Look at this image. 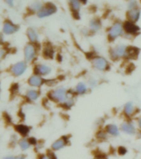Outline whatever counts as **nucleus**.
Returning a JSON list of instances; mask_svg holds the SVG:
<instances>
[{
	"label": "nucleus",
	"instance_id": "nucleus-1",
	"mask_svg": "<svg viewBox=\"0 0 141 159\" xmlns=\"http://www.w3.org/2000/svg\"><path fill=\"white\" fill-rule=\"evenodd\" d=\"M71 95H74V94H70V90L67 89L63 86L55 88V89H52L48 94V97L52 101L60 104L66 101Z\"/></svg>",
	"mask_w": 141,
	"mask_h": 159
},
{
	"label": "nucleus",
	"instance_id": "nucleus-2",
	"mask_svg": "<svg viewBox=\"0 0 141 159\" xmlns=\"http://www.w3.org/2000/svg\"><path fill=\"white\" fill-rule=\"evenodd\" d=\"M125 35L123 22L115 21L107 29V37L110 42H114L119 37Z\"/></svg>",
	"mask_w": 141,
	"mask_h": 159
},
{
	"label": "nucleus",
	"instance_id": "nucleus-3",
	"mask_svg": "<svg viewBox=\"0 0 141 159\" xmlns=\"http://www.w3.org/2000/svg\"><path fill=\"white\" fill-rule=\"evenodd\" d=\"M90 61L93 68L98 71H106L110 67L109 61L101 55H92Z\"/></svg>",
	"mask_w": 141,
	"mask_h": 159
},
{
	"label": "nucleus",
	"instance_id": "nucleus-4",
	"mask_svg": "<svg viewBox=\"0 0 141 159\" xmlns=\"http://www.w3.org/2000/svg\"><path fill=\"white\" fill-rule=\"evenodd\" d=\"M127 46L123 43H119L111 47L110 49L109 52V56L110 58L112 61H118L122 58H125V53H126L127 50Z\"/></svg>",
	"mask_w": 141,
	"mask_h": 159
},
{
	"label": "nucleus",
	"instance_id": "nucleus-5",
	"mask_svg": "<svg viewBox=\"0 0 141 159\" xmlns=\"http://www.w3.org/2000/svg\"><path fill=\"white\" fill-rule=\"evenodd\" d=\"M123 26H124L125 35H127L129 37L138 36L140 32V27L136 24V22L126 20L125 22H123Z\"/></svg>",
	"mask_w": 141,
	"mask_h": 159
},
{
	"label": "nucleus",
	"instance_id": "nucleus-6",
	"mask_svg": "<svg viewBox=\"0 0 141 159\" xmlns=\"http://www.w3.org/2000/svg\"><path fill=\"white\" fill-rule=\"evenodd\" d=\"M57 6L54 3L48 2V3H46V4L43 5L42 9L37 12V17L39 18H45V17H50V16L55 14L57 12Z\"/></svg>",
	"mask_w": 141,
	"mask_h": 159
},
{
	"label": "nucleus",
	"instance_id": "nucleus-7",
	"mask_svg": "<svg viewBox=\"0 0 141 159\" xmlns=\"http://www.w3.org/2000/svg\"><path fill=\"white\" fill-rule=\"evenodd\" d=\"M37 56V48L34 43H28L24 47V58L27 62L32 61Z\"/></svg>",
	"mask_w": 141,
	"mask_h": 159
},
{
	"label": "nucleus",
	"instance_id": "nucleus-8",
	"mask_svg": "<svg viewBox=\"0 0 141 159\" xmlns=\"http://www.w3.org/2000/svg\"><path fill=\"white\" fill-rule=\"evenodd\" d=\"M120 129L123 133L129 134V135H133V134H136V127L129 119H127L126 120L122 122V124H120Z\"/></svg>",
	"mask_w": 141,
	"mask_h": 159
},
{
	"label": "nucleus",
	"instance_id": "nucleus-9",
	"mask_svg": "<svg viewBox=\"0 0 141 159\" xmlns=\"http://www.w3.org/2000/svg\"><path fill=\"white\" fill-rule=\"evenodd\" d=\"M27 69V62L19 61L12 65V67H11V72L12 73V75H14L15 76H20L26 72Z\"/></svg>",
	"mask_w": 141,
	"mask_h": 159
},
{
	"label": "nucleus",
	"instance_id": "nucleus-10",
	"mask_svg": "<svg viewBox=\"0 0 141 159\" xmlns=\"http://www.w3.org/2000/svg\"><path fill=\"white\" fill-rule=\"evenodd\" d=\"M68 4H69L70 10L72 12L73 17L76 19H79L80 11L82 5L81 0H68Z\"/></svg>",
	"mask_w": 141,
	"mask_h": 159
},
{
	"label": "nucleus",
	"instance_id": "nucleus-11",
	"mask_svg": "<svg viewBox=\"0 0 141 159\" xmlns=\"http://www.w3.org/2000/svg\"><path fill=\"white\" fill-rule=\"evenodd\" d=\"M52 67L50 66L49 65L41 63V64H37L35 66L34 73L37 75H39L42 77L49 75L52 73Z\"/></svg>",
	"mask_w": 141,
	"mask_h": 159
},
{
	"label": "nucleus",
	"instance_id": "nucleus-12",
	"mask_svg": "<svg viewBox=\"0 0 141 159\" xmlns=\"http://www.w3.org/2000/svg\"><path fill=\"white\" fill-rule=\"evenodd\" d=\"M135 111L136 108L133 102L128 101L125 104L123 107V114L127 119H131L132 117H134L135 115Z\"/></svg>",
	"mask_w": 141,
	"mask_h": 159
},
{
	"label": "nucleus",
	"instance_id": "nucleus-13",
	"mask_svg": "<svg viewBox=\"0 0 141 159\" xmlns=\"http://www.w3.org/2000/svg\"><path fill=\"white\" fill-rule=\"evenodd\" d=\"M69 143V138L67 136H63L60 138L52 144V148L54 151H58L61 149L64 148Z\"/></svg>",
	"mask_w": 141,
	"mask_h": 159
},
{
	"label": "nucleus",
	"instance_id": "nucleus-14",
	"mask_svg": "<svg viewBox=\"0 0 141 159\" xmlns=\"http://www.w3.org/2000/svg\"><path fill=\"white\" fill-rule=\"evenodd\" d=\"M28 84H29L30 86L32 87H41L42 84L45 83V80H43L42 76L39 75L37 74H33L32 75L28 78Z\"/></svg>",
	"mask_w": 141,
	"mask_h": 159
},
{
	"label": "nucleus",
	"instance_id": "nucleus-15",
	"mask_svg": "<svg viewBox=\"0 0 141 159\" xmlns=\"http://www.w3.org/2000/svg\"><path fill=\"white\" fill-rule=\"evenodd\" d=\"M141 16V10L139 7L138 8H134V9L128 10L126 12V17L127 20H129L130 22H138Z\"/></svg>",
	"mask_w": 141,
	"mask_h": 159
},
{
	"label": "nucleus",
	"instance_id": "nucleus-16",
	"mask_svg": "<svg viewBox=\"0 0 141 159\" xmlns=\"http://www.w3.org/2000/svg\"><path fill=\"white\" fill-rule=\"evenodd\" d=\"M102 27V22L101 20L98 18V17H94L92 18L89 22V30L91 32L96 33L98 32L101 29Z\"/></svg>",
	"mask_w": 141,
	"mask_h": 159
},
{
	"label": "nucleus",
	"instance_id": "nucleus-17",
	"mask_svg": "<svg viewBox=\"0 0 141 159\" xmlns=\"http://www.w3.org/2000/svg\"><path fill=\"white\" fill-rule=\"evenodd\" d=\"M88 89H89V85L87 83L85 82H79L77 83L76 87H75L74 93L77 95H84L88 92Z\"/></svg>",
	"mask_w": 141,
	"mask_h": 159
},
{
	"label": "nucleus",
	"instance_id": "nucleus-18",
	"mask_svg": "<svg viewBox=\"0 0 141 159\" xmlns=\"http://www.w3.org/2000/svg\"><path fill=\"white\" fill-rule=\"evenodd\" d=\"M18 30V27L10 21H6L2 26V31L5 34H12Z\"/></svg>",
	"mask_w": 141,
	"mask_h": 159
},
{
	"label": "nucleus",
	"instance_id": "nucleus-19",
	"mask_svg": "<svg viewBox=\"0 0 141 159\" xmlns=\"http://www.w3.org/2000/svg\"><path fill=\"white\" fill-rule=\"evenodd\" d=\"M139 54V49L135 47H128L125 58L128 60L136 59Z\"/></svg>",
	"mask_w": 141,
	"mask_h": 159
},
{
	"label": "nucleus",
	"instance_id": "nucleus-20",
	"mask_svg": "<svg viewBox=\"0 0 141 159\" xmlns=\"http://www.w3.org/2000/svg\"><path fill=\"white\" fill-rule=\"evenodd\" d=\"M106 134L110 136L116 137L120 134V128L115 124H108L105 127Z\"/></svg>",
	"mask_w": 141,
	"mask_h": 159
},
{
	"label": "nucleus",
	"instance_id": "nucleus-21",
	"mask_svg": "<svg viewBox=\"0 0 141 159\" xmlns=\"http://www.w3.org/2000/svg\"><path fill=\"white\" fill-rule=\"evenodd\" d=\"M27 38L29 40V42L31 43H37L38 42V39H39V36H38V33L35 29L33 28H28L27 31Z\"/></svg>",
	"mask_w": 141,
	"mask_h": 159
},
{
	"label": "nucleus",
	"instance_id": "nucleus-22",
	"mask_svg": "<svg viewBox=\"0 0 141 159\" xmlns=\"http://www.w3.org/2000/svg\"><path fill=\"white\" fill-rule=\"evenodd\" d=\"M39 92L37 89H28L26 92V97L29 101H35L39 98Z\"/></svg>",
	"mask_w": 141,
	"mask_h": 159
},
{
	"label": "nucleus",
	"instance_id": "nucleus-23",
	"mask_svg": "<svg viewBox=\"0 0 141 159\" xmlns=\"http://www.w3.org/2000/svg\"><path fill=\"white\" fill-rule=\"evenodd\" d=\"M55 51L53 49V47L47 45L44 47L43 49V57H46L47 59H52L54 57Z\"/></svg>",
	"mask_w": 141,
	"mask_h": 159
},
{
	"label": "nucleus",
	"instance_id": "nucleus-24",
	"mask_svg": "<svg viewBox=\"0 0 141 159\" xmlns=\"http://www.w3.org/2000/svg\"><path fill=\"white\" fill-rule=\"evenodd\" d=\"M75 104V99H74V95H71L68 99L64 101L62 104H61L65 109H70L72 108V106Z\"/></svg>",
	"mask_w": 141,
	"mask_h": 159
},
{
	"label": "nucleus",
	"instance_id": "nucleus-25",
	"mask_svg": "<svg viewBox=\"0 0 141 159\" xmlns=\"http://www.w3.org/2000/svg\"><path fill=\"white\" fill-rule=\"evenodd\" d=\"M16 130H17L21 135H22V136H27L30 132L29 127L26 126V125H23V124L17 125V126L16 127Z\"/></svg>",
	"mask_w": 141,
	"mask_h": 159
},
{
	"label": "nucleus",
	"instance_id": "nucleus-26",
	"mask_svg": "<svg viewBox=\"0 0 141 159\" xmlns=\"http://www.w3.org/2000/svg\"><path fill=\"white\" fill-rule=\"evenodd\" d=\"M42 7H43V4H42L40 1H34L32 4L30 5L29 9L31 10L32 12H35L37 13L40 10L42 9Z\"/></svg>",
	"mask_w": 141,
	"mask_h": 159
},
{
	"label": "nucleus",
	"instance_id": "nucleus-27",
	"mask_svg": "<svg viewBox=\"0 0 141 159\" xmlns=\"http://www.w3.org/2000/svg\"><path fill=\"white\" fill-rule=\"evenodd\" d=\"M31 145H32V144L30 143L29 140H27V139H22V140H20L19 142V146L22 150H27V149L29 148Z\"/></svg>",
	"mask_w": 141,
	"mask_h": 159
},
{
	"label": "nucleus",
	"instance_id": "nucleus-28",
	"mask_svg": "<svg viewBox=\"0 0 141 159\" xmlns=\"http://www.w3.org/2000/svg\"><path fill=\"white\" fill-rule=\"evenodd\" d=\"M139 7V2H137L136 0H129L127 2V8L128 10L134 9V8H138Z\"/></svg>",
	"mask_w": 141,
	"mask_h": 159
},
{
	"label": "nucleus",
	"instance_id": "nucleus-29",
	"mask_svg": "<svg viewBox=\"0 0 141 159\" xmlns=\"http://www.w3.org/2000/svg\"><path fill=\"white\" fill-rule=\"evenodd\" d=\"M39 159H57V158H56V157H55L54 154L49 152V153L43 154V155H42V156H40Z\"/></svg>",
	"mask_w": 141,
	"mask_h": 159
},
{
	"label": "nucleus",
	"instance_id": "nucleus-30",
	"mask_svg": "<svg viewBox=\"0 0 141 159\" xmlns=\"http://www.w3.org/2000/svg\"><path fill=\"white\" fill-rule=\"evenodd\" d=\"M87 84L89 85V87H92V88H94L97 85V80L95 78H90L87 81Z\"/></svg>",
	"mask_w": 141,
	"mask_h": 159
},
{
	"label": "nucleus",
	"instance_id": "nucleus-31",
	"mask_svg": "<svg viewBox=\"0 0 141 159\" xmlns=\"http://www.w3.org/2000/svg\"><path fill=\"white\" fill-rule=\"evenodd\" d=\"M106 135L107 134H106V130H104V131H99L96 134V136L101 139H105V138L106 137Z\"/></svg>",
	"mask_w": 141,
	"mask_h": 159
},
{
	"label": "nucleus",
	"instance_id": "nucleus-32",
	"mask_svg": "<svg viewBox=\"0 0 141 159\" xmlns=\"http://www.w3.org/2000/svg\"><path fill=\"white\" fill-rule=\"evenodd\" d=\"M118 152L120 155H125L127 152V149L125 147H120L118 149Z\"/></svg>",
	"mask_w": 141,
	"mask_h": 159
},
{
	"label": "nucleus",
	"instance_id": "nucleus-33",
	"mask_svg": "<svg viewBox=\"0 0 141 159\" xmlns=\"http://www.w3.org/2000/svg\"><path fill=\"white\" fill-rule=\"evenodd\" d=\"M5 2L8 6L10 7H12L13 6V3H14V0H5Z\"/></svg>",
	"mask_w": 141,
	"mask_h": 159
},
{
	"label": "nucleus",
	"instance_id": "nucleus-34",
	"mask_svg": "<svg viewBox=\"0 0 141 159\" xmlns=\"http://www.w3.org/2000/svg\"><path fill=\"white\" fill-rule=\"evenodd\" d=\"M137 125L139 127V129H141V117H139L137 119Z\"/></svg>",
	"mask_w": 141,
	"mask_h": 159
},
{
	"label": "nucleus",
	"instance_id": "nucleus-35",
	"mask_svg": "<svg viewBox=\"0 0 141 159\" xmlns=\"http://www.w3.org/2000/svg\"><path fill=\"white\" fill-rule=\"evenodd\" d=\"M28 140H29V142H30V143L32 144H36L37 143V140H36V139H33V138H32V139H28Z\"/></svg>",
	"mask_w": 141,
	"mask_h": 159
},
{
	"label": "nucleus",
	"instance_id": "nucleus-36",
	"mask_svg": "<svg viewBox=\"0 0 141 159\" xmlns=\"http://www.w3.org/2000/svg\"><path fill=\"white\" fill-rule=\"evenodd\" d=\"M5 54V52L3 49H0V57H2L4 56Z\"/></svg>",
	"mask_w": 141,
	"mask_h": 159
},
{
	"label": "nucleus",
	"instance_id": "nucleus-37",
	"mask_svg": "<svg viewBox=\"0 0 141 159\" xmlns=\"http://www.w3.org/2000/svg\"><path fill=\"white\" fill-rule=\"evenodd\" d=\"M15 159H25V157L23 156H18L15 157Z\"/></svg>",
	"mask_w": 141,
	"mask_h": 159
},
{
	"label": "nucleus",
	"instance_id": "nucleus-38",
	"mask_svg": "<svg viewBox=\"0 0 141 159\" xmlns=\"http://www.w3.org/2000/svg\"><path fill=\"white\" fill-rule=\"evenodd\" d=\"M81 2H82V4H87V2H88V0H81Z\"/></svg>",
	"mask_w": 141,
	"mask_h": 159
},
{
	"label": "nucleus",
	"instance_id": "nucleus-39",
	"mask_svg": "<svg viewBox=\"0 0 141 159\" xmlns=\"http://www.w3.org/2000/svg\"><path fill=\"white\" fill-rule=\"evenodd\" d=\"M4 159H15V157H6Z\"/></svg>",
	"mask_w": 141,
	"mask_h": 159
},
{
	"label": "nucleus",
	"instance_id": "nucleus-40",
	"mask_svg": "<svg viewBox=\"0 0 141 159\" xmlns=\"http://www.w3.org/2000/svg\"><path fill=\"white\" fill-rule=\"evenodd\" d=\"M96 159H105V158H104V157H103L99 156V157H97Z\"/></svg>",
	"mask_w": 141,
	"mask_h": 159
},
{
	"label": "nucleus",
	"instance_id": "nucleus-41",
	"mask_svg": "<svg viewBox=\"0 0 141 159\" xmlns=\"http://www.w3.org/2000/svg\"><path fill=\"white\" fill-rule=\"evenodd\" d=\"M140 2H141V0H140Z\"/></svg>",
	"mask_w": 141,
	"mask_h": 159
}]
</instances>
